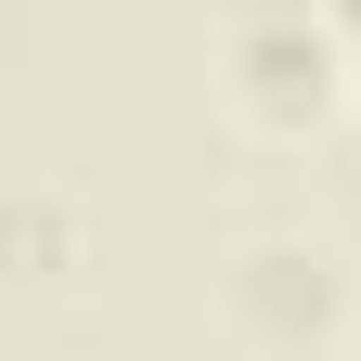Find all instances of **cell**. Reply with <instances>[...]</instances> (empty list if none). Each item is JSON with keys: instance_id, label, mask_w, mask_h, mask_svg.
<instances>
[{"instance_id": "6da1fadb", "label": "cell", "mask_w": 361, "mask_h": 361, "mask_svg": "<svg viewBox=\"0 0 361 361\" xmlns=\"http://www.w3.org/2000/svg\"><path fill=\"white\" fill-rule=\"evenodd\" d=\"M348 65H361V39L323 0H233L219 13V90H233V116L271 129V142L336 129L348 116Z\"/></svg>"}, {"instance_id": "7a4b0ae2", "label": "cell", "mask_w": 361, "mask_h": 361, "mask_svg": "<svg viewBox=\"0 0 361 361\" xmlns=\"http://www.w3.org/2000/svg\"><path fill=\"white\" fill-rule=\"evenodd\" d=\"M348 323H361V297L336 284L323 245H245L233 258V336H258V348H348Z\"/></svg>"}, {"instance_id": "3957f363", "label": "cell", "mask_w": 361, "mask_h": 361, "mask_svg": "<svg viewBox=\"0 0 361 361\" xmlns=\"http://www.w3.org/2000/svg\"><path fill=\"white\" fill-rule=\"evenodd\" d=\"M0 233H13V284H65V271H78V207L65 194H13Z\"/></svg>"}, {"instance_id": "277c9868", "label": "cell", "mask_w": 361, "mask_h": 361, "mask_svg": "<svg viewBox=\"0 0 361 361\" xmlns=\"http://www.w3.org/2000/svg\"><path fill=\"white\" fill-rule=\"evenodd\" d=\"M323 13H336V26H348V39H361V0H323Z\"/></svg>"}, {"instance_id": "5b68a950", "label": "cell", "mask_w": 361, "mask_h": 361, "mask_svg": "<svg viewBox=\"0 0 361 361\" xmlns=\"http://www.w3.org/2000/svg\"><path fill=\"white\" fill-rule=\"evenodd\" d=\"M348 348H361V323H348Z\"/></svg>"}]
</instances>
